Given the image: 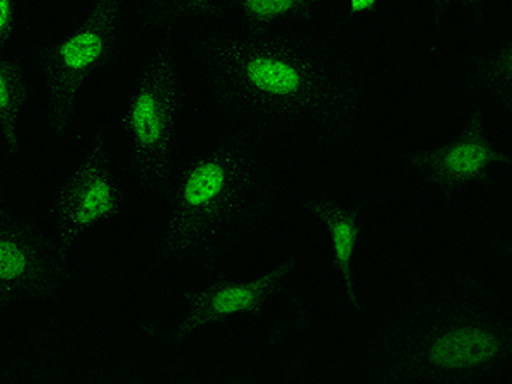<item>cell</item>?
Masks as SVG:
<instances>
[{"mask_svg":"<svg viewBox=\"0 0 512 384\" xmlns=\"http://www.w3.org/2000/svg\"><path fill=\"white\" fill-rule=\"evenodd\" d=\"M125 207L127 192L110 139L103 128H94L53 181L36 217L55 246L77 262L82 246L115 226Z\"/></svg>","mask_w":512,"mask_h":384,"instance_id":"8992f818","label":"cell"},{"mask_svg":"<svg viewBox=\"0 0 512 384\" xmlns=\"http://www.w3.org/2000/svg\"><path fill=\"white\" fill-rule=\"evenodd\" d=\"M511 308L482 274L415 268L376 325L321 366L320 381L371 384L509 383Z\"/></svg>","mask_w":512,"mask_h":384,"instance_id":"7a4b0ae2","label":"cell"},{"mask_svg":"<svg viewBox=\"0 0 512 384\" xmlns=\"http://www.w3.org/2000/svg\"><path fill=\"white\" fill-rule=\"evenodd\" d=\"M304 209L325 231L333 272L344 292L345 304L350 313L359 315L361 292L357 280V248L361 243L364 217L354 205L326 193H311L304 198Z\"/></svg>","mask_w":512,"mask_h":384,"instance_id":"8fae6325","label":"cell"},{"mask_svg":"<svg viewBox=\"0 0 512 384\" xmlns=\"http://www.w3.org/2000/svg\"><path fill=\"white\" fill-rule=\"evenodd\" d=\"M338 0H221L238 26L282 28L299 26L316 18Z\"/></svg>","mask_w":512,"mask_h":384,"instance_id":"5bb4252c","label":"cell"},{"mask_svg":"<svg viewBox=\"0 0 512 384\" xmlns=\"http://www.w3.org/2000/svg\"><path fill=\"white\" fill-rule=\"evenodd\" d=\"M490 2L492 0H427V7L437 21L453 24L478 18Z\"/></svg>","mask_w":512,"mask_h":384,"instance_id":"2e32d148","label":"cell"},{"mask_svg":"<svg viewBox=\"0 0 512 384\" xmlns=\"http://www.w3.org/2000/svg\"><path fill=\"white\" fill-rule=\"evenodd\" d=\"M135 23L154 38H171L204 21L214 0H132Z\"/></svg>","mask_w":512,"mask_h":384,"instance_id":"9a60e30c","label":"cell"},{"mask_svg":"<svg viewBox=\"0 0 512 384\" xmlns=\"http://www.w3.org/2000/svg\"><path fill=\"white\" fill-rule=\"evenodd\" d=\"M7 200H9V195H7L6 180L0 175V209H6Z\"/></svg>","mask_w":512,"mask_h":384,"instance_id":"d6986e66","label":"cell"},{"mask_svg":"<svg viewBox=\"0 0 512 384\" xmlns=\"http://www.w3.org/2000/svg\"><path fill=\"white\" fill-rule=\"evenodd\" d=\"M296 267L294 258H286L250 277L217 282L198 289L188 296L183 308L169 325L164 338L166 345L183 347L192 344L195 338L212 326L256 313L279 297Z\"/></svg>","mask_w":512,"mask_h":384,"instance_id":"30bf717a","label":"cell"},{"mask_svg":"<svg viewBox=\"0 0 512 384\" xmlns=\"http://www.w3.org/2000/svg\"><path fill=\"white\" fill-rule=\"evenodd\" d=\"M166 192L152 265L181 275L214 267L267 233L282 181L262 142L236 132L195 152Z\"/></svg>","mask_w":512,"mask_h":384,"instance_id":"3957f363","label":"cell"},{"mask_svg":"<svg viewBox=\"0 0 512 384\" xmlns=\"http://www.w3.org/2000/svg\"><path fill=\"white\" fill-rule=\"evenodd\" d=\"M465 93L475 99L478 110L504 117L512 105V43L507 36L485 48L466 65L463 74Z\"/></svg>","mask_w":512,"mask_h":384,"instance_id":"7c38bea8","label":"cell"},{"mask_svg":"<svg viewBox=\"0 0 512 384\" xmlns=\"http://www.w3.org/2000/svg\"><path fill=\"white\" fill-rule=\"evenodd\" d=\"M28 98L23 67L11 53L0 48V146L12 169L23 164Z\"/></svg>","mask_w":512,"mask_h":384,"instance_id":"4fadbf2b","label":"cell"},{"mask_svg":"<svg viewBox=\"0 0 512 384\" xmlns=\"http://www.w3.org/2000/svg\"><path fill=\"white\" fill-rule=\"evenodd\" d=\"M187 120V86L180 48L156 38L135 65L123 101L122 144L142 192H166L175 176Z\"/></svg>","mask_w":512,"mask_h":384,"instance_id":"277c9868","label":"cell"},{"mask_svg":"<svg viewBox=\"0 0 512 384\" xmlns=\"http://www.w3.org/2000/svg\"><path fill=\"white\" fill-rule=\"evenodd\" d=\"M195 69L210 108L262 144L347 159L373 120L366 67L318 31L217 28L198 41Z\"/></svg>","mask_w":512,"mask_h":384,"instance_id":"6da1fadb","label":"cell"},{"mask_svg":"<svg viewBox=\"0 0 512 384\" xmlns=\"http://www.w3.org/2000/svg\"><path fill=\"white\" fill-rule=\"evenodd\" d=\"M134 371L105 342L62 321H41L0 361V383H120Z\"/></svg>","mask_w":512,"mask_h":384,"instance_id":"52a82bcc","label":"cell"},{"mask_svg":"<svg viewBox=\"0 0 512 384\" xmlns=\"http://www.w3.org/2000/svg\"><path fill=\"white\" fill-rule=\"evenodd\" d=\"M132 0H91L69 30L36 52L43 86V147L59 154L79 117L82 96L117 52Z\"/></svg>","mask_w":512,"mask_h":384,"instance_id":"5b68a950","label":"cell"},{"mask_svg":"<svg viewBox=\"0 0 512 384\" xmlns=\"http://www.w3.org/2000/svg\"><path fill=\"white\" fill-rule=\"evenodd\" d=\"M76 263L55 246L38 217L0 209V309L62 296L74 284Z\"/></svg>","mask_w":512,"mask_h":384,"instance_id":"9c48e42d","label":"cell"},{"mask_svg":"<svg viewBox=\"0 0 512 384\" xmlns=\"http://www.w3.org/2000/svg\"><path fill=\"white\" fill-rule=\"evenodd\" d=\"M18 30L16 0H0V48L9 52L18 40Z\"/></svg>","mask_w":512,"mask_h":384,"instance_id":"e0dca14e","label":"cell"},{"mask_svg":"<svg viewBox=\"0 0 512 384\" xmlns=\"http://www.w3.org/2000/svg\"><path fill=\"white\" fill-rule=\"evenodd\" d=\"M403 168L434 192H466L501 180L511 168V154L489 115L477 108L448 137L408 151Z\"/></svg>","mask_w":512,"mask_h":384,"instance_id":"ba28073f","label":"cell"},{"mask_svg":"<svg viewBox=\"0 0 512 384\" xmlns=\"http://www.w3.org/2000/svg\"><path fill=\"white\" fill-rule=\"evenodd\" d=\"M344 2L345 6H347V11L352 16H362V14L374 11L379 6L381 0H344Z\"/></svg>","mask_w":512,"mask_h":384,"instance_id":"ac0fdd59","label":"cell"}]
</instances>
